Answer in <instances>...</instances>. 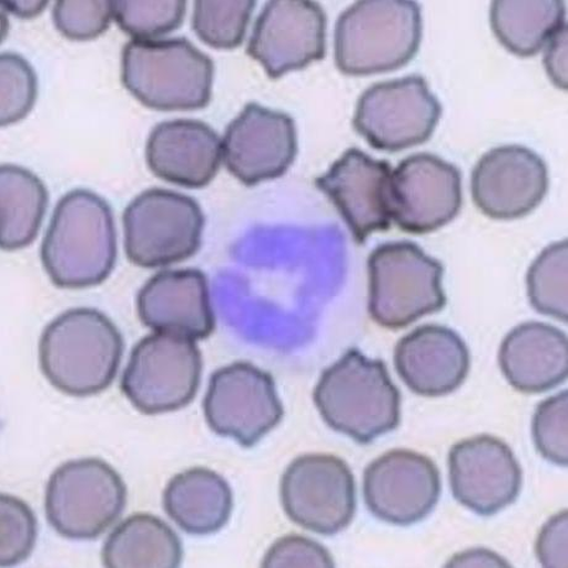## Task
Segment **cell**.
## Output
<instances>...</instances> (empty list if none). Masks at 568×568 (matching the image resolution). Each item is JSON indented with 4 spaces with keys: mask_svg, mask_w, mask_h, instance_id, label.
<instances>
[{
    "mask_svg": "<svg viewBox=\"0 0 568 568\" xmlns=\"http://www.w3.org/2000/svg\"><path fill=\"white\" fill-rule=\"evenodd\" d=\"M116 231L111 205L87 190L64 194L54 207L41 246V261L54 286H100L116 261Z\"/></svg>",
    "mask_w": 568,
    "mask_h": 568,
    "instance_id": "1",
    "label": "cell"
},
{
    "mask_svg": "<svg viewBox=\"0 0 568 568\" xmlns=\"http://www.w3.org/2000/svg\"><path fill=\"white\" fill-rule=\"evenodd\" d=\"M123 354V335L94 308L62 313L45 327L39 344L43 376L72 397L100 395L111 386Z\"/></svg>",
    "mask_w": 568,
    "mask_h": 568,
    "instance_id": "2",
    "label": "cell"
},
{
    "mask_svg": "<svg viewBox=\"0 0 568 568\" xmlns=\"http://www.w3.org/2000/svg\"><path fill=\"white\" fill-rule=\"evenodd\" d=\"M324 422L358 444H369L400 422V393L381 359L356 348L326 368L314 390Z\"/></svg>",
    "mask_w": 568,
    "mask_h": 568,
    "instance_id": "3",
    "label": "cell"
},
{
    "mask_svg": "<svg viewBox=\"0 0 568 568\" xmlns=\"http://www.w3.org/2000/svg\"><path fill=\"white\" fill-rule=\"evenodd\" d=\"M422 9L412 0H362L338 17L335 63L354 78L399 70L417 54Z\"/></svg>",
    "mask_w": 568,
    "mask_h": 568,
    "instance_id": "4",
    "label": "cell"
},
{
    "mask_svg": "<svg viewBox=\"0 0 568 568\" xmlns=\"http://www.w3.org/2000/svg\"><path fill=\"white\" fill-rule=\"evenodd\" d=\"M214 63L185 39L131 40L122 52V82L136 100L160 112L210 104Z\"/></svg>",
    "mask_w": 568,
    "mask_h": 568,
    "instance_id": "5",
    "label": "cell"
},
{
    "mask_svg": "<svg viewBox=\"0 0 568 568\" xmlns=\"http://www.w3.org/2000/svg\"><path fill=\"white\" fill-rule=\"evenodd\" d=\"M368 313L386 329H402L445 308L442 262L409 242L376 247L367 261Z\"/></svg>",
    "mask_w": 568,
    "mask_h": 568,
    "instance_id": "6",
    "label": "cell"
},
{
    "mask_svg": "<svg viewBox=\"0 0 568 568\" xmlns=\"http://www.w3.org/2000/svg\"><path fill=\"white\" fill-rule=\"evenodd\" d=\"M126 486L101 458L62 464L49 478L45 511L50 526L71 540H94L111 528L126 507Z\"/></svg>",
    "mask_w": 568,
    "mask_h": 568,
    "instance_id": "7",
    "label": "cell"
},
{
    "mask_svg": "<svg viewBox=\"0 0 568 568\" xmlns=\"http://www.w3.org/2000/svg\"><path fill=\"white\" fill-rule=\"evenodd\" d=\"M202 207L191 196L151 189L124 212V248L131 264L158 268L196 254L204 229Z\"/></svg>",
    "mask_w": 568,
    "mask_h": 568,
    "instance_id": "8",
    "label": "cell"
},
{
    "mask_svg": "<svg viewBox=\"0 0 568 568\" xmlns=\"http://www.w3.org/2000/svg\"><path fill=\"white\" fill-rule=\"evenodd\" d=\"M202 371L201 349L192 338L156 332L134 346L120 388L142 414L176 412L194 399Z\"/></svg>",
    "mask_w": 568,
    "mask_h": 568,
    "instance_id": "9",
    "label": "cell"
},
{
    "mask_svg": "<svg viewBox=\"0 0 568 568\" xmlns=\"http://www.w3.org/2000/svg\"><path fill=\"white\" fill-rule=\"evenodd\" d=\"M443 106L422 75L369 87L357 102L354 128L376 150L398 152L424 144Z\"/></svg>",
    "mask_w": 568,
    "mask_h": 568,
    "instance_id": "10",
    "label": "cell"
},
{
    "mask_svg": "<svg viewBox=\"0 0 568 568\" xmlns=\"http://www.w3.org/2000/svg\"><path fill=\"white\" fill-rule=\"evenodd\" d=\"M280 494L283 509L292 521L326 537L346 529L355 517L352 468L334 455L297 457L283 474Z\"/></svg>",
    "mask_w": 568,
    "mask_h": 568,
    "instance_id": "11",
    "label": "cell"
},
{
    "mask_svg": "<svg viewBox=\"0 0 568 568\" xmlns=\"http://www.w3.org/2000/svg\"><path fill=\"white\" fill-rule=\"evenodd\" d=\"M210 428L244 447L256 445L283 418L275 379L250 363H235L212 375L203 403Z\"/></svg>",
    "mask_w": 568,
    "mask_h": 568,
    "instance_id": "12",
    "label": "cell"
},
{
    "mask_svg": "<svg viewBox=\"0 0 568 568\" xmlns=\"http://www.w3.org/2000/svg\"><path fill=\"white\" fill-rule=\"evenodd\" d=\"M462 206V172L453 163L417 154L392 172V221L403 232L422 235L439 231L455 220Z\"/></svg>",
    "mask_w": 568,
    "mask_h": 568,
    "instance_id": "13",
    "label": "cell"
},
{
    "mask_svg": "<svg viewBox=\"0 0 568 568\" xmlns=\"http://www.w3.org/2000/svg\"><path fill=\"white\" fill-rule=\"evenodd\" d=\"M326 16L311 0H272L258 16L247 54L272 80L325 58Z\"/></svg>",
    "mask_w": 568,
    "mask_h": 568,
    "instance_id": "14",
    "label": "cell"
},
{
    "mask_svg": "<svg viewBox=\"0 0 568 568\" xmlns=\"http://www.w3.org/2000/svg\"><path fill=\"white\" fill-rule=\"evenodd\" d=\"M442 495L439 468L432 458L392 450L364 473V498L373 515L393 526L408 527L430 515Z\"/></svg>",
    "mask_w": 568,
    "mask_h": 568,
    "instance_id": "15",
    "label": "cell"
},
{
    "mask_svg": "<svg viewBox=\"0 0 568 568\" xmlns=\"http://www.w3.org/2000/svg\"><path fill=\"white\" fill-rule=\"evenodd\" d=\"M447 466L454 498L478 516H495L520 495L521 467L509 445L496 436L477 435L455 444Z\"/></svg>",
    "mask_w": 568,
    "mask_h": 568,
    "instance_id": "16",
    "label": "cell"
},
{
    "mask_svg": "<svg viewBox=\"0 0 568 568\" xmlns=\"http://www.w3.org/2000/svg\"><path fill=\"white\" fill-rule=\"evenodd\" d=\"M297 151L294 120L256 103L247 104L227 125L223 140L225 166L245 185L283 176Z\"/></svg>",
    "mask_w": 568,
    "mask_h": 568,
    "instance_id": "17",
    "label": "cell"
},
{
    "mask_svg": "<svg viewBox=\"0 0 568 568\" xmlns=\"http://www.w3.org/2000/svg\"><path fill=\"white\" fill-rule=\"evenodd\" d=\"M548 190V166L537 152L519 145L488 151L471 178L476 206L496 221L527 216L541 204Z\"/></svg>",
    "mask_w": 568,
    "mask_h": 568,
    "instance_id": "18",
    "label": "cell"
},
{
    "mask_svg": "<svg viewBox=\"0 0 568 568\" xmlns=\"http://www.w3.org/2000/svg\"><path fill=\"white\" fill-rule=\"evenodd\" d=\"M390 163L348 149L329 171L315 180L316 189L336 206L357 244L392 224Z\"/></svg>",
    "mask_w": 568,
    "mask_h": 568,
    "instance_id": "19",
    "label": "cell"
},
{
    "mask_svg": "<svg viewBox=\"0 0 568 568\" xmlns=\"http://www.w3.org/2000/svg\"><path fill=\"white\" fill-rule=\"evenodd\" d=\"M142 324L158 333L203 341L215 329L210 286L200 270L162 271L138 294Z\"/></svg>",
    "mask_w": 568,
    "mask_h": 568,
    "instance_id": "20",
    "label": "cell"
},
{
    "mask_svg": "<svg viewBox=\"0 0 568 568\" xmlns=\"http://www.w3.org/2000/svg\"><path fill=\"white\" fill-rule=\"evenodd\" d=\"M395 365L406 386L423 397H442L460 388L471 367L463 337L443 325H423L400 338Z\"/></svg>",
    "mask_w": 568,
    "mask_h": 568,
    "instance_id": "21",
    "label": "cell"
},
{
    "mask_svg": "<svg viewBox=\"0 0 568 568\" xmlns=\"http://www.w3.org/2000/svg\"><path fill=\"white\" fill-rule=\"evenodd\" d=\"M223 144L207 124L193 119L163 122L146 144L148 166L156 178L185 189H203L221 169Z\"/></svg>",
    "mask_w": 568,
    "mask_h": 568,
    "instance_id": "22",
    "label": "cell"
},
{
    "mask_svg": "<svg viewBox=\"0 0 568 568\" xmlns=\"http://www.w3.org/2000/svg\"><path fill=\"white\" fill-rule=\"evenodd\" d=\"M498 362L517 390L528 395L551 390L568 375L567 336L549 324H520L501 343Z\"/></svg>",
    "mask_w": 568,
    "mask_h": 568,
    "instance_id": "23",
    "label": "cell"
},
{
    "mask_svg": "<svg viewBox=\"0 0 568 568\" xmlns=\"http://www.w3.org/2000/svg\"><path fill=\"white\" fill-rule=\"evenodd\" d=\"M234 498L231 486L212 469L195 467L174 476L163 491V508L185 532L210 535L231 519Z\"/></svg>",
    "mask_w": 568,
    "mask_h": 568,
    "instance_id": "24",
    "label": "cell"
},
{
    "mask_svg": "<svg viewBox=\"0 0 568 568\" xmlns=\"http://www.w3.org/2000/svg\"><path fill=\"white\" fill-rule=\"evenodd\" d=\"M183 559L179 535L162 519L134 515L109 534L102 561L109 568H174Z\"/></svg>",
    "mask_w": 568,
    "mask_h": 568,
    "instance_id": "25",
    "label": "cell"
},
{
    "mask_svg": "<svg viewBox=\"0 0 568 568\" xmlns=\"http://www.w3.org/2000/svg\"><path fill=\"white\" fill-rule=\"evenodd\" d=\"M489 20L500 45L519 58L538 54L567 26L560 0H496Z\"/></svg>",
    "mask_w": 568,
    "mask_h": 568,
    "instance_id": "26",
    "label": "cell"
},
{
    "mask_svg": "<svg viewBox=\"0 0 568 568\" xmlns=\"http://www.w3.org/2000/svg\"><path fill=\"white\" fill-rule=\"evenodd\" d=\"M49 194L38 176L16 165L0 168V245L16 251L32 244L45 216Z\"/></svg>",
    "mask_w": 568,
    "mask_h": 568,
    "instance_id": "27",
    "label": "cell"
},
{
    "mask_svg": "<svg viewBox=\"0 0 568 568\" xmlns=\"http://www.w3.org/2000/svg\"><path fill=\"white\" fill-rule=\"evenodd\" d=\"M567 240L545 247L528 271V297L532 308L557 321L568 322Z\"/></svg>",
    "mask_w": 568,
    "mask_h": 568,
    "instance_id": "28",
    "label": "cell"
},
{
    "mask_svg": "<svg viewBox=\"0 0 568 568\" xmlns=\"http://www.w3.org/2000/svg\"><path fill=\"white\" fill-rule=\"evenodd\" d=\"M256 3L253 0L242 2H200L194 3L193 30L206 45L220 50L236 49L244 42L246 29Z\"/></svg>",
    "mask_w": 568,
    "mask_h": 568,
    "instance_id": "29",
    "label": "cell"
},
{
    "mask_svg": "<svg viewBox=\"0 0 568 568\" xmlns=\"http://www.w3.org/2000/svg\"><path fill=\"white\" fill-rule=\"evenodd\" d=\"M187 3L183 0H116L113 12L116 24L134 40H150L178 30Z\"/></svg>",
    "mask_w": 568,
    "mask_h": 568,
    "instance_id": "30",
    "label": "cell"
},
{
    "mask_svg": "<svg viewBox=\"0 0 568 568\" xmlns=\"http://www.w3.org/2000/svg\"><path fill=\"white\" fill-rule=\"evenodd\" d=\"M38 520L34 511L14 496L0 497V565L24 562L36 549Z\"/></svg>",
    "mask_w": 568,
    "mask_h": 568,
    "instance_id": "31",
    "label": "cell"
},
{
    "mask_svg": "<svg viewBox=\"0 0 568 568\" xmlns=\"http://www.w3.org/2000/svg\"><path fill=\"white\" fill-rule=\"evenodd\" d=\"M2 79V113L0 125L9 126L20 122L34 106L38 97V78L31 64L14 52L2 53L0 58Z\"/></svg>",
    "mask_w": 568,
    "mask_h": 568,
    "instance_id": "32",
    "label": "cell"
},
{
    "mask_svg": "<svg viewBox=\"0 0 568 568\" xmlns=\"http://www.w3.org/2000/svg\"><path fill=\"white\" fill-rule=\"evenodd\" d=\"M532 439L540 455L551 464H568V393L545 399L535 410Z\"/></svg>",
    "mask_w": 568,
    "mask_h": 568,
    "instance_id": "33",
    "label": "cell"
},
{
    "mask_svg": "<svg viewBox=\"0 0 568 568\" xmlns=\"http://www.w3.org/2000/svg\"><path fill=\"white\" fill-rule=\"evenodd\" d=\"M114 18L113 2H70L60 0L52 9L53 24L64 38L89 41L100 38Z\"/></svg>",
    "mask_w": 568,
    "mask_h": 568,
    "instance_id": "34",
    "label": "cell"
},
{
    "mask_svg": "<svg viewBox=\"0 0 568 568\" xmlns=\"http://www.w3.org/2000/svg\"><path fill=\"white\" fill-rule=\"evenodd\" d=\"M262 566L283 567H334V559L324 546L302 535H287L273 544Z\"/></svg>",
    "mask_w": 568,
    "mask_h": 568,
    "instance_id": "35",
    "label": "cell"
},
{
    "mask_svg": "<svg viewBox=\"0 0 568 568\" xmlns=\"http://www.w3.org/2000/svg\"><path fill=\"white\" fill-rule=\"evenodd\" d=\"M535 552L539 562L549 568L568 567V513L554 516L539 532Z\"/></svg>",
    "mask_w": 568,
    "mask_h": 568,
    "instance_id": "36",
    "label": "cell"
},
{
    "mask_svg": "<svg viewBox=\"0 0 568 568\" xmlns=\"http://www.w3.org/2000/svg\"><path fill=\"white\" fill-rule=\"evenodd\" d=\"M544 62L557 89L567 90V26L549 41Z\"/></svg>",
    "mask_w": 568,
    "mask_h": 568,
    "instance_id": "37",
    "label": "cell"
},
{
    "mask_svg": "<svg viewBox=\"0 0 568 568\" xmlns=\"http://www.w3.org/2000/svg\"><path fill=\"white\" fill-rule=\"evenodd\" d=\"M447 566L454 567H491L509 566L505 559H501L496 552L485 549L468 550L457 554Z\"/></svg>",
    "mask_w": 568,
    "mask_h": 568,
    "instance_id": "38",
    "label": "cell"
},
{
    "mask_svg": "<svg viewBox=\"0 0 568 568\" xmlns=\"http://www.w3.org/2000/svg\"><path fill=\"white\" fill-rule=\"evenodd\" d=\"M2 6L16 17L29 19L42 13L49 2H3Z\"/></svg>",
    "mask_w": 568,
    "mask_h": 568,
    "instance_id": "39",
    "label": "cell"
}]
</instances>
